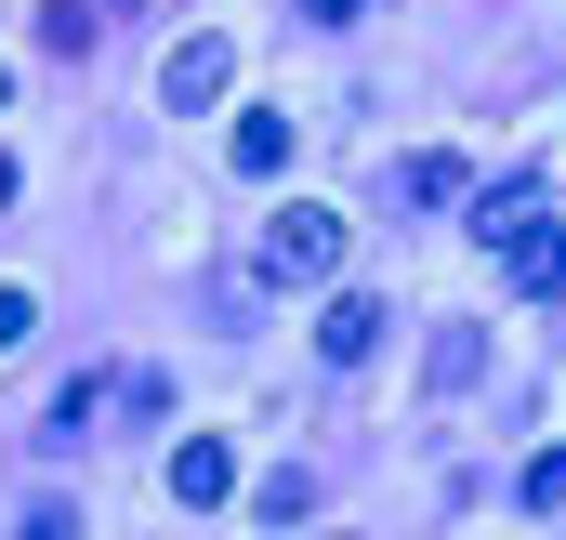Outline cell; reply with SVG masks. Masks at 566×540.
Here are the masks:
<instances>
[{
  "instance_id": "cell-1",
  "label": "cell",
  "mask_w": 566,
  "mask_h": 540,
  "mask_svg": "<svg viewBox=\"0 0 566 540\" xmlns=\"http://www.w3.org/2000/svg\"><path fill=\"white\" fill-rule=\"evenodd\" d=\"M474 251L514 277V290H554V277H566V225H554V198H541V185H488V198H474Z\"/></svg>"
},
{
  "instance_id": "cell-2",
  "label": "cell",
  "mask_w": 566,
  "mask_h": 540,
  "mask_svg": "<svg viewBox=\"0 0 566 540\" xmlns=\"http://www.w3.org/2000/svg\"><path fill=\"white\" fill-rule=\"evenodd\" d=\"M343 251H356V225H343L329 198H290L277 225L251 238V277H264V290H329V277H343Z\"/></svg>"
},
{
  "instance_id": "cell-3",
  "label": "cell",
  "mask_w": 566,
  "mask_h": 540,
  "mask_svg": "<svg viewBox=\"0 0 566 540\" xmlns=\"http://www.w3.org/2000/svg\"><path fill=\"white\" fill-rule=\"evenodd\" d=\"M224 93H238V40H224V27H211V40H171V66H158V106H171V120H211Z\"/></svg>"
},
{
  "instance_id": "cell-4",
  "label": "cell",
  "mask_w": 566,
  "mask_h": 540,
  "mask_svg": "<svg viewBox=\"0 0 566 540\" xmlns=\"http://www.w3.org/2000/svg\"><path fill=\"white\" fill-rule=\"evenodd\" d=\"M171 501H185V515H224V501H238V448H224V435H185V448H171Z\"/></svg>"
},
{
  "instance_id": "cell-5",
  "label": "cell",
  "mask_w": 566,
  "mask_h": 540,
  "mask_svg": "<svg viewBox=\"0 0 566 540\" xmlns=\"http://www.w3.org/2000/svg\"><path fill=\"white\" fill-rule=\"evenodd\" d=\"M369 343H382V303H369V290H329V303H316V356H329V370H356Z\"/></svg>"
},
{
  "instance_id": "cell-6",
  "label": "cell",
  "mask_w": 566,
  "mask_h": 540,
  "mask_svg": "<svg viewBox=\"0 0 566 540\" xmlns=\"http://www.w3.org/2000/svg\"><path fill=\"white\" fill-rule=\"evenodd\" d=\"M290 145H303V133H290L277 106H238V133H224V158H238L251 185H277V172H290Z\"/></svg>"
},
{
  "instance_id": "cell-7",
  "label": "cell",
  "mask_w": 566,
  "mask_h": 540,
  "mask_svg": "<svg viewBox=\"0 0 566 540\" xmlns=\"http://www.w3.org/2000/svg\"><path fill=\"white\" fill-rule=\"evenodd\" d=\"M422 383H434V396H474V383H488V330H474V316H448V330H434Z\"/></svg>"
},
{
  "instance_id": "cell-8",
  "label": "cell",
  "mask_w": 566,
  "mask_h": 540,
  "mask_svg": "<svg viewBox=\"0 0 566 540\" xmlns=\"http://www.w3.org/2000/svg\"><path fill=\"white\" fill-rule=\"evenodd\" d=\"M396 198H409V211H448V198H474V172H461L448 145H422V158L396 172Z\"/></svg>"
},
{
  "instance_id": "cell-9",
  "label": "cell",
  "mask_w": 566,
  "mask_h": 540,
  "mask_svg": "<svg viewBox=\"0 0 566 540\" xmlns=\"http://www.w3.org/2000/svg\"><path fill=\"white\" fill-rule=\"evenodd\" d=\"M106 13H119V0H40V40H53V53H93Z\"/></svg>"
},
{
  "instance_id": "cell-10",
  "label": "cell",
  "mask_w": 566,
  "mask_h": 540,
  "mask_svg": "<svg viewBox=\"0 0 566 540\" xmlns=\"http://www.w3.org/2000/svg\"><path fill=\"white\" fill-rule=\"evenodd\" d=\"M93 422H106V370H80V383L53 396V435H93Z\"/></svg>"
},
{
  "instance_id": "cell-11",
  "label": "cell",
  "mask_w": 566,
  "mask_h": 540,
  "mask_svg": "<svg viewBox=\"0 0 566 540\" xmlns=\"http://www.w3.org/2000/svg\"><path fill=\"white\" fill-rule=\"evenodd\" d=\"M514 501H527V515H566V448H541V461L514 475Z\"/></svg>"
},
{
  "instance_id": "cell-12",
  "label": "cell",
  "mask_w": 566,
  "mask_h": 540,
  "mask_svg": "<svg viewBox=\"0 0 566 540\" xmlns=\"http://www.w3.org/2000/svg\"><path fill=\"white\" fill-rule=\"evenodd\" d=\"M27 330H40V290H0V356H13Z\"/></svg>"
},
{
  "instance_id": "cell-13",
  "label": "cell",
  "mask_w": 566,
  "mask_h": 540,
  "mask_svg": "<svg viewBox=\"0 0 566 540\" xmlns=\"http://www.w3.org/2000/svg\"><path fill=\"white\" fill-rule=\"evenodd\" d=\"M27 540H80V501H27Z\"/></svg>"
},
{
  "instance_id": "cell-14",
  "label": "cell",
  "mask_w": 566,
  "mask_h": 540,
  "mask_svg": "<svg viewBox=\"0 0 566 540\" xmlns=\"http://www.w3.org/2000/svg\"><path fill=\"white\" fill-rule=\"evenodd\" d=\"M303 13H316V27H356V13H369V0H303Z\"/></svg>"
},
{
  "instance_id": "cell-15",
  "label": "cell",
  "mask_w": 566,
  "mask_h": 540,
  "mask_svg": "<svg viewBox=\"0 0 566 540\" xmlns=\"http://www.w3.org/2000/svg\"><path fill=\"white\" fill-rule=\"evenodd\" d=\"M13 185H27V172H13V158H0V211H13Z\"/></svg>"
}]
</instances>
